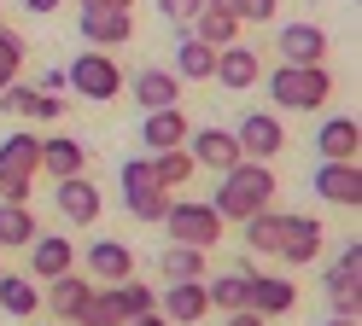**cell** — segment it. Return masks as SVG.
Listing matches in <instances>:
<instances>
[{"instance_id":"cell-1","label":"cell","mask_w":362,"mask_h":326,"mask_svg":"<svg viewBox=\"0 0 362 326\" xmlns=\"http://www.w3.org/2000/svg\"><path fill=\"white\" fill-rule=\"evenodd\" d=\"M269 204H275V169L257 163V157H240L234 169L222 175L216 198H211V210L222 222H245V216H257V210H269Z\"/></svg>"},{"instance_id":"cell-2","label":"cell","mask_w":362,"mask_h":326,"mask_svg":"<svg viewBox=\"0 0 362 326\" xmlns=\"http://www.w3.org/2000/svg\"><path fill=\"white\" fill-rule=\"evenodd\" d=\"M269 99H275V111H322L333 99V76L327 64H275L263 76Z\"/></svg>"},{"instance_id":"cell-3","label":"cell","mask_w":362,"mask_h":326,"mask_svg":"<svg viewBox=\"0 0 362 326\" xmlns=\"http://www.w3.org/2000/svg\"><path fill=\"white\" fill-rule=\"evenodd\" d=\"M41 175V140L18 128L0 140V204H30V186Z\"/></svg>"},{"instance_id":"cell-4","label":"cell","mask_w":362,"mask_h":326,"mask_svg":"<svg viewBox=\"0 0 362 326\" xmlns=\"http://www.w3.org/2000/svg\"><path fill=\"white\" fill-rule=\"evenodd\" d=\"M64 87H71L76 99L105 105V99H117V93H123V64L111 59L105 47H94V53H76L71 70H64Z\"/></svg>"},{"instance_id":"cell-5","label":"cell","mask_w":362,"mask_h":326,"mask_svg":"<svg viewBox=\"0 0 362 326\" xmlns=\"http://www.w3.org/2000/svg\"><path fill=\"white\" fill-rule=\"evenodd\" d=\"M222 227H228V222H222L205 198H170V210H164V233H170V245L211 250V245L222 239Z\"/></svg>"},{"instance_id":"cell-6","label":"cell","mask_w":362,"mask_h":326,"mask_svg":"<svg viewBox=\"0 0 362 326\" xmlns=\"http://www.w3.org/2000/svg\"><path fill=\"white\" fill-rule=\"evenodd\" d=\"M158 315L170 326H199L211 315V297H205V279H164L158 291Z\"/></svg>"},{"instance_id":"cell-7","label":"cell","mask_w":362,"mask_h":326,"mask_svg":"<svg viewBox=\"0 0 362 326\" xmlns=\"http://www.w3.org/2000/svg\"><path fill=\"white\" fill-rule=\"evenodd\" d=\"M234 140H240V152H245V157L269 163V157L286 146V123H281V111H245V116H240V128H234Z\"/></svg>"},{"instance_id":"cell-8","label":"cell","mask_w":362,"mask_h":326,"mask_svg":"<svg viewBox=\"0 0 362 326\" xmlns=\"http://www.w3.org/2000/svg\"><path fill=\"white\" fill-rule=\"evenodd\" d=\"M53 204H59V216L71 222V227H94L100 210H105L100 186L88 181V175H64V181H53Z\"/></svg>"},{"instance_id":"cell-9","label":"cell","mask_w":362,"mask_h":326,"mask_svg":"<svg viewBox=\"0 0 362 326\" xmlns=\"http://www.w3.org/2000/svg\"><path fill=\"white\" fill-rule=\"evenodd\" d=\"M187 157L199 163V169H211V175H228L245 152H240L234 128H216V123H211V128H193V134H187Z\"/></svg>"},{"instance_id":"cell-10","label":"cell","mask_w":362,"mask_h":326,"mask_svg":"<svg viewBox=\"0 0 362 326\" xmlns=\"http://www.w3.org/2000/svg\"><path fill=\"white\" fill-rule=\"evenodd\" d=\"M292 303H298V286H292L286 274H252L245 268V309L275 320V315H292Z\"/></svg>"},{"instance_id":"cell-11","label":"cell","mask_w":362,"mask_h":326,"mask_svg":"<svg viewBox=\"0 0 362 326\" xmlns=\"http://www.w3.org/2000/svg\"><path fill=\"white\" fill-rule=\"evenodd\" d=\"M211 82L234 87V93L257 87V82H263V53H257V47H245V41H234V47H216V70H211Z\"/></svg>"},{"instance_id":"cell-12","label":"cell","mask_w":362,"mask_h":326,"mask_svg":"<svg viewBox=\"0 0 362 326\" xmlns=\"http://www.w3.org/2000/svg\"><path fill=\"white\" fill-rule=\"evenodd\" d=\"M76 30H82V41L88 47H123L129 35H134V18L129 12H117V6H82L76 12Z\"/></svg>"},{"instance_id":"cell-13","label":"cell","mask_w":362,"mask_h":326,"mask_svg":"<svg viewBox=\"0 0 362 326\" xmlns=\"http://www.w3.org/2000/svg\"><path fill=\"white\" fill-rule=\"evenodd\" d=\"M123 87L134 93V105H141V111L181 105V76H175V70H158V64H146V70H134V76H123Z\"/></svg>"},{"instance_id":"cell-14","label":"cell","mask_w":362,"mask_h":326,"mask_svg":"<svg viewBox=\"0 0 362 326\" xmlns=\"http://www.w3.org/2000/svg\"><path fill=\"white\" fill-rule=\"evenodd\" d=\"M275 53H281V64H322L327 59V30L322 23H281Z\"/></svg>"},{"instance_id":"cell-15","label":"cell","mask_w":362,"mask_h":326,"mask_svg":"<svg viewBox=\"0 0 362 326\" xmlns=\"http://www.w3.org/2000/svg\"><path fill=\"white\" fill-rule=\"evenodd\" d=\"M322 239H327V233H322V222H315V216H286V227H281V262L286 268H304V262H315V256H322Z\"/></svg>"},{"instance_id":"cell-16","label":"cell","mask_w":362,"mask_h":326,"mask_svg":"<svg viewBox=\"0 0 362 326\" xmlns=\"http://www.w3.org/2000/svg\"><path fill=\"white\" fill-rule=\"evenodd\" d=\"M187 134H193L187 111H181V105H164V111H146L141 146H146V157H152V152H175V146H187Z\"/></svg>"},{"instance_id":"cell-17","label":"cell","mask_w":362,"mask_h":326,"mask_svg":"<svg viewBox=\"0 0 362 326\" xmlns=\"http://www.w3.org/2000/svg\"><path fill=\"white\" fill-rule=\"evenodd\" d=\"M24 250H30V274L35 279H59V274L76 268V245L64 239V233H35Z\"/></svg>"},{"instance_id":"cell-18","label":"cell","mask_w":362,"mask_h":326,"mask_svg":"<svg viewBox=\"0 0 362 326\" xmlns=\"http://www.w3.org/2000/svg\"><path fill=\"white\" fill-rule=\"evenodd\" d=\"M315 152H322V163H356L362 123H356V116H327V123L315 128Z\"/></svg>"},{"instance_id":"cell-19","label":"cell","mask_w":362,"mask_h":326,"mask_svg":"<svg viewBox=\"0 0 362 326\" xmlns=\"http://www.w3.org/2000/svg\"><path fill=\"white\" fill-rule=\"evenodd\" d=\"M88 297H94V279H88V274H59V279H47V291H41V309H53L59 320H71L76 326V315H82V303Z\"/></svg>"},{"instance_id":"cell-20","label":"cell","mask_w":362,"mask_h":326,"mask_svg":"<svg viewBox=\"0 0 362 326\" xmlns=\"http://www.w3.org/2000/svg\"><path fill=\"white\" fill-rule=\"evenodd\" d=\"M129 274H134V250L123 239H94L88 245V279H94V286H117Z\"/></svg>"},{"instance_id":"cell-21","label":"cell","mask_w":362,"mask_h":326,"mask_svg":"<svg viewBox=\"0 0 362 326\" xmlns=\"http://www.w3.org/2000/svg\"><path fill=\"white\" fill-rule=\"evenodd\" d=\"M315 193H322L327 204L356 210L362 204V169L356 163H315Z\"/></svg>"},{"instance_id":"cell-22","label":"cell","mask_w":362,"mask_h":326,"mask_svg":"<svg viewBox=\"0 0 362 326\" xmlns=\"http://www.w3.org/2000/svg\"><path fill=\"white\" fill-rule=\"evenodd\" d=\"M41 175H53V181H64V175H88V146H82V140H71V134L41 140Z\"/></svg>"},{"instance_id":"cell-23","label":"cell","mask_w":362,"mask_h":326,"mask_svg":"<svg viewBox=\"0 0 362 326\" xmlns=\"http://www.w3.org/2000/svg\"><path fill=\"white\" fill-rule=\"evenodd\" d=\"M158 279H211V250L164 245V250H158Z\"/></svg>"},{"instance_id":"cell-24","label":"cell","mask_w":362,"mask_h":326,"mask_svg":"<svg viewBox=\"0 0 362 326\" xmlns=\"http://www.w3.org/2000/svg\"><path fill=\"white\" fill-rule=\"evenodd\" d=\"M187 30V23H181ZM211 70H216V47H205L199 35H181V47H175V76L181 82H211Z\"/></svg>"},{"instance_id":"cell-25","label":"cell","mask_w":362,"mask_h":326,"mask_svg":"<svg viewBox=\"0 0 362 326\" xmlns=\"http://www.w3.org/2000/svg\"><path fill=\"white\" fill-rule=\"evenodd\" d=\"M187 35H199L205 47H234L240 41V18L234 12H216V6H199V18L187 23Z\"/></svg>"},{"instance_id":"cell-26","label":"cell","mask_w":362,"mask_h":326,"mask_svg":"<svg viewBox=\"0 0 362 326\" xmlns=\"http://www.w3.org/2000/svg\"><path fill=\"white\" fill-rule=\"evenodd\" d=\"M240 227H245V245H252L257 256H275V250H281V227H286V216L269 204V210H257V216H245Z\"/></svg>"},{"instance_id":"cell-27","label":"cell","mask_w":362,"mask_h":326,"mask_svg":"<svg viewBox=\"0 0 362 326\" xmlns=\"http://www.w3.org/2000/svg\"><path fill=\"white\" fill-rule=\"evenodd\" d=\"M0 309H6L12 320H30V315H41V291L24 274H0Z\"/></svg>"},{"instance_id":"cell-28","label":"cell","mask_w":362,"mask_h":326,"mask_svg":"<svg viewBox=\"0 0 362 326\" xmlns=\"http://www.w3.org/2000/svg\"><path fill=\"white\" fill-rule=\"evenodd\" d=\"M35 216H30V204H0V250H24L35 239Z\"/></svg>"},{"instance_id":"cell-29","label":"cell","mask_w":362,"mask_h":326,"mask_svg":"<svg viewBox=\"0 0 362 326\" xmlns=\"http://www.w3.org/2000/svg\"><path fill=\"white\" fill-rule=\"evenodd\" d=\"M152 175H158V186H164V193H175V186H187V181L199 175V163L187 157V146H175V152H152Z\"/></svg>"},{"instance_id":"cell-30","label":"cell","mask_w":362,"mask_h":326,"mask_svg":"<svg viewBox=\"0 0 362 326\" xmlns=\"http://www.w3.org/2000/svg\"><path fill=\"white\" fill-rule=\"evenodd\" d=\"M76 326H123V303H117V286H94V297L82 303Z\"/></svg>"},{"instance_id":"cell-31","label":"cell","mask_w":362,"mask_h":326,"mask_svg":"<svg viewBox=\"0 0 362 326\" xmlns=\"http://www.w3.org/2000/svg\"><path fill=\"white\" fill-rule=\"evenodd\" d=\"M123 210H129L134 222H164L170 193H164V186H129V193H123Z\"/></svg>"},{"instance_id":"cell-32","label":"cell","mask_w":362,"mask_h":326,"mask_svg":"<svg viewBox=\"0 0 362 326\" xmlns=\"http://www.w3.org/2000/svg\"><path fill=\"white\" fill-rule=\"evenodd\" d=\"M205 297H211V309H222V315L245 309V268H240V274H216V279H205Z\"/></svg>"},{"instance_id":"cell-33","label":"cell","mask_w":362,"mask_h":326,"mask_svg":"<svg viewBox=\"0 0 362 326\" xmlns=\"http://www.w3.org/2000/svg\"><path fill=\"white\" fill-rule=\"evenodd\" d=\"M351 286H362V245L356 239L339 250V262L327 268V291H351Z\"/></svg>"},{"instance_id":"cell-34","label":"cell","mask_w":362,"mask_h":326,"mask_svg":"<svg viewBox=\"0 0 362 326\" xmlns=\"http://www.w3.org/2000/svg\"><path fill=\"white\" fill-rule=\"evenodd\" d=\"M18 70H24V35L0 23V87H12Z\"/></svg>"},{"instance_id":"cell-35","label":"cell","mask_w":362,"mask_h":326,"mask_svg":"<svg viewBox=\"0 0 362 326\" xmlns=\"http://www.w3.org/2000/svg\"><path fill=\"white\" fill-rule=\"evenodd\" d=\"M117 303H123V320H129V315L158 309V291L146 286V279H134V274H129V279H117Z\"/></svg>"},{"instance_id":"cell-36","label":"cell","mask_w":362,"mask_h":326,"mask_svg":"<svg viewBox=\"0 0 362 326\" xmlns=\"http://www.w3.org/2000/svg\"><path fill=\"white\" fill-rule=\"evenodd\" d=\"M35 99H41V87H24V82L0 87V111L18 116V123H30V116H35Z\"/></svg>"},{"instance_id":"cell-37","label":"cell","mask_w":362,"mask_h":326,"mask_svg":"<svg viewBox=\"0 0 362 326\" xmlns=\"http://www.w3.org/2000/svg\"><path fill=\"white\" fill-rule=\"evenodd\" d=\"M117 181H123V193H129V186H158L152 157H123V163H117Z\"/></svg>"},{"instance_id":"cell-38","label":"cell","mask_w":362,"mask_h":326,"mask_svg":"<svg viewBox=\"0 0 362 326\" xmlns=\"http://www.w3.org/2000/svg\"><path fill=\"white\" fill-rule=\"evenodd\" d=\"M199 6H205V0H158V12H164L170 23H193Z\"/></svg>"},{"instance_id":"cell-39","label":"cell","mask_w":362,"mask_h":326,"mask_svg":"<svg viewBox=\"0 0 362 326\" xmlns=\"http://www.w3.org/2000/svg\"><path fill=\"white\" fill-rule=\"evenodd\" d=\"M275 12H281V0H245L240 23H275Z\"/></svg>"},{"instance_id":"cell-40","label":"cell","mask_w":362,"mask_h":326,"mask_svg":"<svg viewBox=\"0 0 362 326\" xmlns=\"http://www.w3.org/2000/svg\"><path fill=\"white\" fill-rule=\"evenodd\" d=\"M333 297V315H356L362 320V286H351V291H327Z\"/></svg>"},{"instance_id":"cell-41","label":"cell","mask_w":362,"mask_h":326,"mask_svg":"<svg viewBox=\"0 0 362 326\" xmlns=\"http://www.w3.org/2000/svg\"><path fill=\"white\" fill-rule=\"evenodd\" d=\"M35 116H41V123H53V116H64V99H59V93H41V99H35Z\"/></svg>"},{"instance_id":"cell-42","label":"cell","mask_w":362,"mask_h":326,"mask_svg":"<svg viewBox=\"0 0 362 326\" xmlns=\"http://www.w3.org/2000/svg\"><path fill=\"white\" fill-rule=\"evenodd\" d=\"M123 326H170V320H164V315H158V309H146V315H129Z\"/></svg>"},{"instance_id":"cell-43","label":"cell","mask_w":362,"mask_h":326,"mask_svg":"<svg viewBox=\"0 0 362 326\" xmlns=\"http://www.w3.org/2000/svg\"><path fill=\"white\" fill-rule=\"evenodd\" d=\"M18 6H24V12H35V18H41V12H59L64 0H18Z\"/></svg>"},{"instance_id":"cell-44","label":"cell","mask_w":362,"mask_h":326,"mask_svg":"<svg viewBox=\"0 0 362 326\" xmlns=\"http://www.w3.org/2000/svg\"><path fill=\"white\" fill-rule=\"evenodd\" d=\"M228 326H263V315H252V309H234V315H228Z\"/></svg>"},{"instance_id":"cell-45","label":"cell","mask_w":362,"mask_h":326,"mask_svg":"<svg viewBox=\"0 0 362 326\" xmlns=\"http://www.w3.org/2000/svg\"><path fill=\"white\" fill-rule=\"evenodd\" d=\"M76 6H117V12H129L134 0H76Z\"/></svg>"},{"instance_id":"cell-46","label":"cell","mask_w":362,"mask_h":326,"mask_svg":"<svg viewBox=\"0 0 362 326\" xmlns=\"http://www.w3.org/2000/svg\"><path fill=\"white\" fill-rule=\"evenodd\" d=\"M205 6H216V12H234V18H240V6H245V0H205Z\"/></svg>"},{"instance_id":"cell-47","label":"cell","mask_w":362,"mask_h":326,"mask_svg":"<svg viewBox=\"0 0 362 326\" xmlns=\"http://www.w3.org/2000/svg\"><path fill=\"white\" fill-rule=\"evenodd\" d=\"M327 326H362V320H356V315H333Z\"/></svg>"},{"instance_id":"cell-48","label":"cell","mask_w":362,"mask_h":326,"mask_svg":"<svg viewBox=\"0 0 362 326\" xmlns=\"http://www.w3.org/2000/svg\"><path fill=\"white\" fill-rule=\"evenodd\" d=\"M0 274H6V268H0Z\"/></svg>"}]
</instances>
